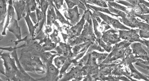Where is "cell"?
Wrapping results in <instances>:
<instances>
[{"mask_svg": "<svg viewBox=\"0 0 149 81\" xmlns=\"http://www.w3.org/2000/svg\"><path fill=\"white\" fill-rule=\"evenodd\" d=\"M143 44L145 45L149 50V40H144V43Z\"/></svg>", "mask_w": 149, "mask_h": 81, "instance_id": "37", "label": "cell"}, {"mask_svg": "<svg viewBox=\"0 0 149 81\" xmlns=\"http://www.w3.org/2000/svg\"><path fill=\"white\" fill-rule=\"evenodd\" d=\"M148 1H149V0H148Z\"/></svg>", "mask_w": 149, "mask_h": 81, "instance_id": "44", "label": "cell"}, {"mask_svg": "<svg viewBox=\"0 0 149 81\" xmlns=\"http://www.w3.org/2000/svg\"><path fill=\"white\" fill-rule=\"evenodd\" d=\"M87 3H93L102 8H109V6L105 1L103 0H91L90 1H86Z\"/></svg>", "mask_w": 149, "mask_h": 81, "instance_id": "26", "label": "cell"}, {"mask_svg": "<svg viewBox=\"0 0 149 81\" xmlns=\"http://www.w3.org/2000/svg\"><path fill=\"white\" fill-rule=\"evenodd\" d=\"M7 1L8 0H0V6H1V31H3V24L5 17L8 14L7 9Z\"/></svg>", "mask_w": 149, "mask_h": 81, "instance_id": "13", "label": "cell"}, {"mask_svg": "<svg viewBox=\"0 0 149 81\" xmlns=\"http://www.w3.org/2000/svg\"><path fill=\"white\" fill-rule=\"evenodd\" d=\"M140 30L149 31V24L140 21L138 25V27Z\"/></svg>", "mask_w": 149, "mask_h": 81, "instance_id": "30", "label": "cell"}, {"mask_svg": "<svg viewBox=\"0 0 149 81\" xmlns=\"http://www.w3.org/2000/svg\"><path fill=\"white\" fill-rule=\"evenodd\" d=\"M109 9L110 11L112 14L117 15L119 17H125L127 15V14L119 10L116 9L114 8H113L111 6H109Z\"/></svg>", "mask_w": 149, "mask_h": 81, "instance_id": "27", "label": "cell"}, {"mask_svg": "<svg viewBox=\"0 0 149 81\" xmlns=\"http://www.w3.org/2000/svg\"><path fill=\"white\" fill-rule=\"evenodd\" d=\"M96 41L98 43V45L102 47L104 50L108 52H111L113 49V47H112L111 45L107 44L106 43L104 42V41L102 40L101 38H97L96 39Z\"/></svg>", "mask_w": 149, "mask_h": 81, "instance_id": "22", "label": "cell"}, {"mask_svg": "<svg viewBox=\"0 0 149 81\" xmlns=\"http://www.w3.org/2000/svg\"><path fill=\"white\" fill-rule=\"evenodd\" d=\"M108 6H111V7L116 9L121 10V11L125 12L126 14H129V11H128V10L126 7L118 4L117 2L113 1L108 2Z\"/></svg>", "mask_w": 149, "mask_h": 81, "instance_id": "23", "label": "cell"}, {"mask_svg": "<svg viewBox=\"0 0 149 81\" xmlns=\"http://www.w3.org/2000/svg\"><path fill=\"white\" fill-rule=\"evenodd\" d=\"M55 6L58 10L61 8L62 6L63 5L64 0H53Z\"/></svg>", "mask_w": 149, "mask_h": 81, "instance_id": "33", "label": "cell"}, {"mask_svg": "<svg viewBox=\"0 0 149 81\" xmlns=\"http://www.w3.org/2000/svg\"><path fill=\"white\" fill-rule=\"evenodd\" d=\"M136 17L130 15V13L125 17H118L121 23L132 28H137L139 22L141 20L136 18Z\"/></svg>", "mask_w": 149, "mask_h": 81, "instance_id": "10", "label": "cell"}, {"mask_svg": "<svg viewBox=\"0 0 149 81\" xmlns=\"http://www.w3.org/2000/svg\"><path fill=\"white\" fill-rule=\"evenodd\" d=\"M131 43L126 40L116 43L113 47L111 53L104 60L102 64H109L118 59H123L125 57L127 48L130 46Z\"/></svg>", "mask_w": 149, "mask_h": 81, "instance_id": "3", "label": "cell"}, {"mask_svg": "<svg viewBox=\"0 0 149 81\" xmlns=\"http://www.w3.org/2000/svg\"><path fill=\"white\" fill-rule=\"evenodd\" d=\"M56 15L54 6L49 5L47 10V25L51 26L53 24L56 23Z\"/></svg>", "mask_w": 149, "mask_h": 81, "instance_id": "15", "label": "cell"}, {"mask_svg": "<svg viewBox=\"0 0 149 81\" xmlns=\"http://www.w3.org/2000/svg\"><path fill=\"white\" fill-rule=\"evenodd\" d=\"M86 7H88L89 9H91L92 10H95V11H98V12H104V13H107L108 14L111 15L112 16H115L116 17H118L117 15L115 14H112L110 11L107 8H102V7H97L95 6H93V5H89L87 4V3L85 4Z\"/></svg>", "mask_w": 149, "mask_h": 81, "instance_id": "18", "label": "cell"}, {"mask_svg": "<svg viewBox=\"0 0 149 81\" xmlns=\"http://www.w3.org/2000/svg\"><path fill=\"white\" fill-rule=\"evenodd\" d=\"M12 4L17 15V20H19L23 17L26 7V1L25 0H12Z\"/></svg>", "mask_w": 149, "mask_h": 81, "instance_id": "11", "label": "cell"}, {"mask_svg": "<svg viewBox=\"0 0 149 81\" xmlns=\"http://www.w3.org/2000/svg\"><path fill=\"white\" fill-rule=\"evenodd\" d=\"M139 35L142 39L149 38V31L139 30Z\"/></svg>", "mask_w": 149, "mask_h": 81, "instance_id": "32", "label": "cell"}, {"mask_svg": "<svg viewBox=\"0 0 149 81\" xmlns=\"http://www.w3.org/2000/svg\"><path fill=\"white\" fill-rule=\"evenodd\" d=\"M125 1L130 3L134 6L139 5V4L142 3L147 6V7H149V3L146 1L144 0H125Z\"/></svg>", "mask_w": 149, "mask_h": 81, "instance_id": "29", "label": "cell"}, {"mask_svg": "<svg viewBox=\"0 0 149 81\" xmlns=\"http://www.w3.org/2000/svg\"><path fill=\"white\" fill-rule=\"evenodd\" d=\"M67 58V57L63 55L56 57L54 59V63L56 67L58 69L61 68L66 61Z\"/></svg>", "mask_w": 149, "mask_h": 81, "instance_id": "24", "label": "cell"}, {"mask_svg": "<svg viewBox=\"0 0 149 81\" xmlns=\"http://www.w3.org/2000/svg\"><path fill=\"white\" fill-rule=\"evenodd\" d=\"M78 8V6H76L73 8L68 10V16L66 17L70 20V23L72 26L75 25L79 21L80 14L79 13Z\"/></svg>", "mask_w": 149, "mask_h": 81, "instance_id": "12", "label": "cell"}, {"mask_svg": "<svg viewBox=\"0 0 149 81\" xmlns=\"http://www.w3.org/2000/svg\"><path fill=\"white\" fill-rule=\"evenodd\" d=\"M142 43L134 42L130 44L132 53L136 58L140 59L144 61H149V56L147 52L143 48Z\"/></svg>", "mask_w": 149, "mask_h": 81, "instance_id": "6", "label": "cell"}, {"mask_svg": "<svg viewBox=\"0 0 149 81\" xmlns=\"http://www.w3.org/2000/svg\"><path fill=\"white\" fill-rule=\"evenodd\" d=\"M90 54L92 57L97 59V64L98 65L101 64L103 62L104 60L107 58L109 54L108 53H100L93 51V52H90Z\"/></svg>", "mask_w": 149, "mask_h": 81, "instance_id": "19", "label": "cell"}, {"mask_svg": "<svg viewBox=\"0 0 149 81\" xmlns=\"http://www.w3.org/2000/svg\"><path fill=\"white\" fill-rule=\"evenodd\" d=\"M9 6L8 8V15L6 24L4 26L2 35H6V29L15 35L18 40H21V33L20 27L19 26L17 20L15 17V10L12 4V0H8Z\"/></svg>", "mask_w": 149, "mask_h": 81, "instance_id": "2", "label": "cell"}, {"mask_svg": "<svg viewBox=\"0 0 149 81\" xmlns=\"http://www.w3.org/2000/svg\"><path fill=\"white\" fill-rule=\"evenodd\" d=\"M79 1H81L83 2L85 4H86V3H87L86 0H79Z\"/></svg>", "mask_w": 149, "mask_h": 81, "instance_id": "39", "label": "cell"}, {"mask_svg": "<svg viewBox=\"0 0 149 81\" xmlns=\"http://www.w3.org/2000/svg\"><path fill=\"white\" fill-rule=\"evenodd\" d=\"M68 9L73 8L75 6H77L79 8L82 9L86 11L87 10L86 7L83 2L79 0H65Z\"/></svg>", "mask_w": 149, "mask_h": 81, "instance_id": "17", "label": "cell"}, {"mask_svg": "<svg viewBox=\"0 0 149 81\" xmlns=\"http://www.w3.org/2000/svg\"><path fill=\"white\" fill-rule=\"evenodd\" d=\"M118 31L113 29H110L109 30L102 33L101 39L107 44L110 45L115 44L121 41L119 35L117 34Z\"/></svg>", "mask_w": 149, "mask_h": 81, "instance_id": "8", "label": "cell"}, {"mask_svg": "<svg viewBox=\"0 0 149 81\" xmlns=\"http://www.w3.org/2000/svg\"><path fill=\"white\" fill-rule=\"evenodd\" d=\"M148 23V24H149V21H148V23Z\"/></svg>", "mask_w": 149, "mask_h": 81, "instance_id": "43", "label": "cell"}, {"mask_svg": "<svg viewBox=\"0 0 149 81\" xmlns=\"http://www.w3.org/2000/svg\"><path fill=\"white\" fill-rule=\"evenodd\" d=\"M93 11L94 15L100 17L103 20V21L109 24L110 25H111L115 29L121 30H130V28L127 27L126 26L121 24V22L119 21L118 20L111 17L107 15H104L102 12L93 10Z\"/></svg>", "mask_w": 149, "mask_h": 81, "instance_id": "5", "label": "cell"}, {"mask_svg": "<svg viewBox=\"0 0 149 81\" xmlns=\"http://www.w3.org/2000/svg\"><path fill=\"white\" fill-rule=\"evenodd\" d=\"M55 10L56 15V19L59 20L60 22L63 24H66L72 26L71 24L68 21L66 20L65 18L63 16V15L61 14L60 12L58 11V10L56 8V6H54Z\"/></svg>", "mask_w": 149, "mask_h": 81, "instance_id": "25", "label": "cell"}, {"mask_svg": "<svg viewBox=\"0 0 149 81\" xmlns=\"http://www.w3.org/2000/svg\"><path fill=\"white\" fill-rule=\"evenodd\" d=\"M30 13L31 12H28L27 15L24 17V19L25 20L26 22L27 26H28L30 36L31 38H33L34 35H35V30H36L37 27H39V24H37L35 25V26L33 25L30 17Z\"/></svg>", "mask_w": 149, "mask_h": 81, "instance_id": "16", "label": "cell"}, {"mask_svg": "<svg viewBox=\"0 0 149 81\" xmlns=\"http://www.w3.org/2000/svg\"><path fill=\"white\" fill-rule=\"evenodd\" d=\"M138 30L130 29V30H119V36L120 38L125 40L129 42L130 43L134 42H140L144 44V40L141 39L140 35L138 34Z\"/></svg>", "mask_w": 149, "mask_h": 81, "instance_id": "4", "label": "cell"}, {"mask_svg": "<svg viewBox=\"0 0 149 81\" xmlns=\"http://www.w3.org/2000/svg\"><path fill=\"white\" fill-rule=\"evenodd\" d=\"M45 43L43 44L42 47V51L43 52L47 51H50L53 49H55L56 47V43H53L49 38H45L43 40Z\"/></svg>", "mask_w": 149, "mask_h": 81, "instance_id": "20", "label": "cell"}, {"mask_svg": "<svg viewBox=\"0 0 149 81\" xmlns=\"http://www.w3.org/2000/svg\"><path fill=\"white\" fill-rule=\"evenodd\" d=\"M86 20V15L84 14L81 20L76 24L67 30L68 36L70 37L69 40H73L80 36Z\"/></svg>", "mask_w": 149, "mask_h": 81, "instance_id": "7", "label": "cell"}, {"mask_svg": "<svg viewBox=\"0 0 149 81\" xmlns=\"http://www.w3.org/2000/svg\"><path fill=\"white\" fill-rule=\"evenodd\" d=\"M140 60L138 61V62L135 63V64L137 65V66H139L141 67L142 68H144V69H146V70H149V65L144 64H143L142 63H141V62L140 61ZM146 76H147L148 79H149V73L148 75H146Z\"/></svg>", "mask_w": 149, "mask_h": 81, "instance_id": "35", "label": "cell"}, {"mask_svg": "<svg viewBox=\"0 0 149 81\" xmlns=\"http://www.w3.org/2000/svg\"><path fill=\"white\" fill-rule=\"evenodd\" d=\"M90 15L92 17V20L93 21V26H94V31H95V34L97 38H101L102 37V34L100 31L98 30V22H97V20L95 18L94 16V14H92V12L90 11Z\"/></svg>", "mask_w": 149, "mask_h": 81, "instance_id": "21", "label": "cell"}, {"mask_svg": "<svg viewBox=\"0 0 149 81\" xmlns=\"http://www.w3.org/2000/svg\"><path fill=\"white\" fill-rule=\"evenodd\" d=\"M19 62L26 72L43 74L47 68L42 64L40 57L28 51L21 52Z\"/></svg>", "mask_w": 149, "mask_h": 81, "instance_id": "1", "label": "cell"}, {"mask_svg": "<svg viewBox=\"0 0 149 81\" xmlns=\"http://www.w3.org/2000/svg\"><path fill=\"white\" fill-rule=\"evenodd\" d=\"M130 68V77H133L134 79L137 80H144L145 81H149V79L147 78L146 75L143 74L141 73H140L134 66L132 64H130L128 65Z\"/></svg>", "mask_w": 149, "mask_h": 81, "instance_id": "14", "label": "cell"}, {"mask_svg": "<svg viewBox=\"0 0 149 81\" xmlns=\"http://www.w3.org/2000/svg\"><path fill=\"white\" fill-rule=\"evenodd\" d=\"M105 1H111V0H105Z\"/></svg>", "mask_w": 149, "mask_h": 81, "instance_id": "41", "label": "cell"}, {"mask_svg": "<svg viewBox=\"0 0 149 81\" xmlns=\"http://www.w3.org/2000/svg\"><path fill=\"white\" fill-rule=\"evenodd\" d=\"M87 1H91V0H87Z\"/></svg>", "mask_w": 149, "mask_h": 81, "instance_id": "42", "label": "cell"}, {"mask_svg": "<svg viewBox=\"0 0 149 81\" xmlns=\"http://www.w3.org/2000/svg\"><path fill=\"white\" fill-rule=\"evenodd\" d=\"M134 16L138 17L141 19L142 20H145L148 23L149 21V14L147 15H135Z\"/></svg>", "mask_w": 149, "mask_h": 81, "instance_id": "36", "label": "cell"}, {"mask_svg": "<svg viewBox=\"0 0 149 81\" xmlns=\"http://www.w3.org/2000/svg\"><path fill=\"white\" fill-rule=\"evenodd\" d=\"M140 61H141V63H142L143 64H144L149 65V61H144V60L141 59Z\"/></svg>", "mask_w": 149, "mask_h": 81, "instance_id": "38", "label": "cell"}, {"mask_svg": "<svg viewBox=\"0 0 149 81\" xmlns=\"http://www.w3.org/2000/svg\"><path fill=\"white\" fill-rule=\"evenodd\" d=\"M47 73L46 75L42 78L37 79V81H57L59 79V71L52 64L46 66Z\"/></svg>", "mask_w": 149, "mask_h": 81, "instance_id": "9", "label": "cell"}, {"mask_svg": "<svg viewBox=\"0 0 149 81\" xmlns=\"http://www.w3.org/2000/svg\"><path fill=\"white\" fill-rule=\"evenodd\" d=\"M111 27L110 26V25L104 22V21H103L102 22H101V27H100V29H101L102 33L105 31L106 30H108L109 29H111Z\"/></svg>", "mask_w": 149, "mask_h": 81, "instance_id": "31", "label": "cell"}, {"mask_svg": "<svg viewBox=\"0 0 149 81\" xmlns=\"http://www.w3.org/2000/svg\"><path fill=\"white\" fill-rule=\"evenodd\" d=\"M49 4L46 0H40V8L41 9L43 14L46 15V12L48 9Z\"/></svg>", "mask_w": 149, "mask_h": 81, "instance_id": "28", "label": "cell"}, {"mask_svg": "<svg viewBox=\"0 0 149 81\" xmlns=\"http://www.w3.org/2000/svg\"><path fill=\"white\" fill-rule=\"evenodd\" d=\"M30 17L35 25L38 24L37 15H36V12H35V11H33V12H31L30 13Z\"/></svg>", "mask_w": 149, "mask_h": 81, "instance_id": "34", "label": "cell"}, {"mask_svg": "<svg viewBox=\"0 0 149 81\" xmlns=\"http://www.w3.org/2000/svg\"><path fill=\"white\" fill-rule=\"evenodd\" d=\"M37 3L39 4V8H40V0H37Z\"/></svg>", "mask_w": 149, "mask_h": 81, "instance_id": "40", "label": "cell"}]
</instances>
